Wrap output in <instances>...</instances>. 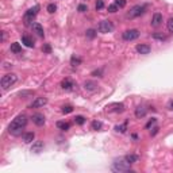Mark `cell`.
Instances as JSON below:
<instances>
[{
  "label": "cell",
  "mask_w": 173,
  "mask_h": 173,
  "mask_svg": "<svg viewBox=\"0 0 173 173\" xmlns=\"http://www.w3.org/2000/svg\"><path fill=\"white\" fill-rule=\"evenodd\" d=\"M26 124H27V118L24 115H18L8 126V133L12 135H21L22 130L26 127Z\"/></svg>",
  "instance_id": "obj_1"
},
{
  "label": "cell",
  "mask_w": 173,
  "mask_h": 173,
  "mask_svg": "<svg viewBox=\"0 0 173 173\" xmlns=\"http://www.w3.org/2000/svg\"><path fill=\"white\" fill-rule=\"evenodd\" d=\"M111 169L116 173L130 172V170H131V164H129L124 158H119V160H115V161L112 162Z\"/></svg>",
  "instance_id": "obj_2"
},
{
  "label": "cell",
  "mask_w": 173,
  "mask_h": 173,
  "mask_svg": "<svg viewBox=\"0 0 173 173\" xmlns=\"http://www.w3.org/2000/svg\"><path fill=\"white\" fill-rule=\"evenodd\" d=\"M16 80H18V77H16V74H15V73H7L6 76L1 77V81H0L1 88L8 89L10 87H12V85L16 82Z\"/></svg>",
  "instance_id": "obj_3"
},
{
  "label": "cell",
  "mask_w": 173,
  "mask_h": 173,
  "mask_svg": "<svg viewBox=\"0 0 173 173\" xmlns=\"http://www.w3.org/2000/svg\"><path fill=\"white\" fill-rule=\"evenodd\" d=\"M145 10H146L145 6H134L129 12H127V18H130V19L138 18V16H141V15L144 14Z\"/></svg>",
  "instance_id": "obj_4"
},
{
  "label": "cell",
  "mask_w": 173,
  "mask_h": 173,
  "mask_svg": "<svg viewBox=\"0 0 173 173\" xmlns=\"http://www.w3.org/2000/svg\"><path fill=\"white\" fill-rule=\"evenodd\" d=\"M114 30V24L111 21H102L99 23V31L103 34H107V32H111Z\"/></svg>",
  "instance_id": "obj_5"
},
{
  "label": "cell",
  "mask_w": 173,
  "mask_h": 173,
  "mask_svg": "<svg viewBox=\"0 0 173 173\" xmlns=\"http://www.w3.org/2000/svg\"><path fill=\"white\" fill-rule=\"evenodd\" d=\"M139 37V31L135 29H131V30H126L123 32V39L124 41H134Z\"/></svg>",
  "instance_id": "obj_6"
},
{
  "label": "cell",
  "mask_w": 173,
  "mask_h": 173,
  "mask_svg": "<svg viewBox=\"0 0 173 173\" xmlns=\"http://www.w3.org/2000/svg\"><path fill=\"white\" fill-rule=\"evenodd\" d=\"M38 11H39V6H34L32 8L27 10L26 14H24V21L29 22V21H31L32 18H35V15L38 14Z\"/></svg>",
  "instance_id": "obj_7"
},
{
  "label": "cell",
  "mask_w": 173,
  "mask_h": 173,
  "mask_svg": "<svg viewBox=\"0 0 173 173\" xmlns=\"http://www.w3.org/2000/svg\"><path fill=\"white\" fill-rule=\"evenodd\" d=\"M107 110L111 112H123L124 106H123V103H112V104H110L107 107Z\"/></svg>",
  "instance_id": "obj_8"
},
{
  "label": "cell",
  "mask_w": 173,
  "mask_h": 173,
  "mask_svg": "<svg viewBox=\"0 0 173 173\" xmlns=\"http://www.w3.org/2000/svg\"><path fill=\"white\" fill-rule=\"evenodd\" d=\"M47 103L46 97H35V100L31 103V108H39V107H43Z\"/></svg>",
  "instance_id": "obj_9"
},
{
  "label": "cell",
  "mask_w": 173,
  "mask_h": 173,
  "mask_svg": "<svg viewBox=\"0 0 173 173\" xmlns=\"http://www.w3.org/2000/svg\"><path fill=\"white\" fill-rule=\"evenodd\" d=\"M31 119H32V122H34L37 126H43V124H45V116L42 114H34Z\"/></svg>",
  "instance_id": "obj_10"
},
{
  "label": "cell",
  "mask_w": 173,
  "mask_h": 173,
  "mask_svg": "<svg viewBox=\"0 0 173 173\" xmlns=\"http://www.w3.org/2000/svg\"><path fill=\"white\" fill-rule=\"evenodd\" d=\"M161 23H162V15H161V14H158V12L153 15L152 26H153V27H158Z\"/></svg>",
  "instance_id": "obj_11"
},
{
  "label": "cell",
  "mask_w": 173,
  "mask_h": 173,
  "mask_svg": "<svg viewBox=\"0 0 173 173\" xmlns=\"http://www.w3.org/2000/svg\"><path fill=\"white\" fill-rule=\"evenodd\" d=\"M137 52L139 54H149L150 53V46L146 43H141L137 46Z\"/></svg>",
  "instance_id": "obj_12"
},
{
  "label": "cell",
  "mask_w": 173,
  "mask_h": 173,
  "mask_svg": "<svg viewBox=\"0 0 173 173\" xmlns=\"http://www.w3.org/2000/svg\"><path fill=\"white\" fill-rule=\"evenodd\" d=\"M32 31L37 32V35H38V37H43L45 35L43 27H42L39 23H32Z\"/></svg>",
  "instance_id": "obj_13"
},
{
  "label": "cell",
  "mask_w": 173,
  "mask_h": 173,
  "mask_svg": "<svg viewBox=\"0 0 173 173\" xmlns=\"http://www.w3.org/2000/svg\"><path fill=\"white\" fill-rule=\"evenodd\" d=\"M42 149H43V142H42V141H35L34 144H32V146H31V152L32 153H39Z\"/></svg>",
  "instance_id": "obj_14"
},
{
  "label": "cell",
  "mask_w": 173,
  "mask_h": 173,
  "mask_svg": "<svg viewBox=\"0 0 173 173\" xmlns=\"http://www.w3.org/2000/svg\"><path fill=\"white\" fill-rule=\"evenodd\" d=\"M61 87H62V89H65V91H71V89L73 88V82H72L69 79H65V80H62Z\"/></svg>",
  "instance_id": "obj_15"
},
{
  "label": "cell",
  "mask_w": 173,
  "mask_h": 173,
  "mask_svg": "<svg viewBox=\"0 0 173 173\" xmlns=\"http://www.w3.org/2000/svg\"><path fill=\"white\" fill-rule=\"evenodd\" d=\"M84 88L87 89V91H96L97 84L95 81H85L84 82Z\"/></svg>",
  "instance_id": "obj_16"
},
{
  "label": "cell",
  "mask_w": 173,
  "mask_h": 173,
  "mask_svg": "<svg viewBox=\"0 0 173 173\" xmlns=\"http://www.w3.org/2000/svg\"><path fill=\"white\" fill-rule=\"evenodd\" d=\"M146 108L145 107H137L135 108V116L138 118V119H141V118H144L145 115H146Z\"/></svg>",
  "instance_id": "obj_17"
},
{
  "label": "cell",
  "mask_w": 173,
  "mask_h": 173,
  "mask_svg": "<svg viewBox=\"0 0 173 173\" xmlns=\"http://www.w3.org/2000/svg\"><path fill=\"white\" fill-rule=\"evenodd\" d=\"M22 43H24V46H27V47H34V41L27 35L22 37Z\"/></svg>",
  "instance_id": "obj_18"
},
{
  "label": "cell",
  "mask_w": 173,
  "mask_h": 173,
  "mask_svg": "<svg viewBox=\"0 0 173 173\" xmlns=\"http://www.w3.org/2000/svg\"><path fill=\"white\" fill-rule=\"evenodd\" d=\"M34 138H35V134H34V133H26V134L23 135V141L26 142V144H30V142L34 141Z\"/></svg>",
  "instance_id": "obj_19"
},
{
  "label": "cell",
  "mask_w": 173,
  "mask_h": 173,
  "mask_svg": "<svg viewBox=\"0 0 173 173\" xmlns=\"http://www.w3.org/2000/svg\"><path fill=\"white\" fill-rule=\"evenodd\" d=\"M57 127L60 130H64V131H68V130L71 129V124L68 123V122H57Z\"/></svg>",
  "instance_id": "obj_20"
},
{
  "label": "cell",
  "mask_w": 173,
  "mask_h": 173,
  "mask_svg": "<svg viewBox=\"0 0 173 173\" xmlns=\"http://www.w3.org/2000/svg\"><path fill=\"white\" fill-rule=\"evenodd\" d=\"M11 52L12 53H21L22 46L18 43V42H14V43H11Z\"/></svg>",
  "instance_id": "obj_21"
},
{
  "label": "cell",
  "mask_w": 173,
  "mask_h": 173,
  "mask_svg": "<svg viewBox=\"0 0 173 173\" xmlns=\"http://www.w3.org/2000/svg\"><path fill=\"white\" fill-rule=\"evenodd\" d=\"M124 160H126L129 164H134V162H137L138 161V155H135V154H129V155H126L124 157Z\"/></svg>",
  "instance_id": "obj_22"
},
{
  "label": "cell",
  "mask_w": 173,
  "mask_h": 173,
  "mask_svg": "<svg viewBox=\"0 0 173 173\" xmlns=\"http://www.w3.org/2000/svg\"><path fill=\"white\" fill-rule=\"evenodd\" d=\"M71 65H72V66H79V65H81V58H80V57L73 56L71 58Z\"/></svg>",
  "instance_id": "obj_23"
},
{
  "label": "cell",
  "mask_w": 173,
  "mask_h": 173,
  "mask_svg": "<svg viewBox=\"0 0 173 173\" xmlns=\"http://www.w3.org/2000/svg\"><path fill=\"white\" fill-rule=\"evenodd\" d=\"M85 37H87V38H89V39L95 38V37H96V31H95L93 29L87 30V32H85Z\"/></svg>",
  "instance_id": "obj_24"
},
{
  "label": "cell",
  "mask_w": 173,
  "mask_h": 173,
  "mask_svg": "<svg viewBox=\"0 0 173 173\" xmlns=\"http://www.w3.org/2000/svg\"><path fill=\"white\" fill-rule=\"evenodd\" d=\"M74 122H76V124H84L85 123V118L84 116H81V115H77L76 118H74Z\"/></svg>",
  "instance_id": "obj_25"
},
{
  "label": "cell",
  "mask_w": 173,
  "mask_h": 173,
  "mask_svg": "<svg viewBox=\"0 0 173 173\" xmlns=\"http://www.w3.org/2000/svg\"><path fill=\"white\" fill-rule=\"evenodd\" d=\"M126 129H127V122H126V123H123V124H120V126L115 127V130H116V131H120V133H124V131H126Z\"/></svg>",
  "instance_id": "obj_26"
},
{
  "label": "cell",
  "mask_w": 173,
  "mask_h": 173,
  "mask_svg": "<svg viewBox=\"0 0 173 173\" xmlns=\"http://www.w3.org/2000/svg\"><path fill=\"white\" fill-rule=\"evenodd\" d=\"M56 10H57V6L54 3H52V4H49V6H47V12H50V14H54V12H56Z\"/></svg>",
  "instance_id": "obj_27"
},
{
  "label": "cell",
  "mask_w": 173,
  "mask_h": 173,
  "mask_svg": "<svg viewBox=\"0 0 173 173\" xmlns=\"http://www.w3.org/2000/svg\"><path fill=\"white\" fill-rule=\"evenodd\" d=\"M72 111H73V107L72 106H64L62 107V112H64V114H71Z\"/></svg>",
  "instance_id": "obj_28"
},
{
  "label": "cell",
  "mask_w": 173,
  "mask_h": 173,
  "mask_svg": "<svg viewBox=\"0 0 173 173\" xmlns=\"http://www.w3.org/2000/svg\"><path fill=\"white\" fill-rule=\"evenodd\" d=\"M166 27H168V30H169V32L173 34V18H170L169 21L166 22Z\"/></svg>",
  "instance_id": "obj_29"
},
{
  "label": "cell",
  "mask_w": 173,
  "mask_h": 173,
  "mask_svg": "<svg viewBox=\"0 0 173 173\" xmlns=\"http://www.w3.org/2000/svg\"><path fill=\"white\" fill-rule=\"evenodd\" d=\"M92 129H93V130L102 129V123H100L99 120H95V122H92Z\"/></svg>",
  "instance_id": "obj_30"
},
{
  "label": "cell",
  "mask_w": 173,
  "mask_h": 173,
  "mask_svg": "<svg viewBox=\"0 0 173 173\" xmlns=\"http://www.w3.org/2000/svg\"><path fill=\"white\" fill-rule=\"evenodd\" d=\"M115 4H116L119 8H123L126 6V0H115Z\"/></svg>",
  "instance_id": "obj_31"
},
{
  "label": "cell",
  "mask_w": 173,
  "mask_h": 173,
  "mask_svg": "<svg viewBox=\"0 0 173 173\" xmlns=\"http://www.w3.org/2000/svg\"><path fill=\"white\" fill-rule=\"evenodd\" d=\"M116 11H118L116 4H111V6H108V12H112V14H114V12H116Z\"/></svg>",
  "instance_id": "obj_32"
},
{
  "label": "cell",
  "mask_w": 173,
  "mask_h": 173,
  "mask_svg": "<svg viewBox=\"0 0 173 173\" xmlns=\"http://www.w3.org/2000/svg\"><path fill=\"white\" fill-rule=\"evenodd\" d=\"M77 10H79L80 12H85V11H88V7L85 6V4H80V6L77 7Z\"/></svg>",
  "instance_id": "obj_33"
},
{
  "label": "cell",
  "mask_w": 173,
  "mask_h": 173,
  "mask_svg": "<svg viewBox=\"0 0 173 173\" xmlns=\"http://www.w3.org/2000/svg\"><path fill=\"white\" fill-rule=\"evenodd\" d=\"M102 74H103V71H102V69L92 72V76H99V77H102Z\"/></svg>",
  "instance_id": "obj_34"
},
{
  "label": "cell",
  "mask_w": 173,
  "mask_h": 173,
  "mask_svg": "<svg viewBox=\"0 0 173 173\" xmlns=\"http://www.w3.org/2000/svg\"><path fill=\"white\" fill-rule=\"evenodd\" d=\"M155 122H157V120H155V119H154V118H153V119H152V120H150L149 123H147V124H146V129H150V127H152V126H154V124H155Z\"/></svg>",
  "instance_id": "obj_35"
},
{
  "label": "cell",
  "mask_w": 173,
  "mask_h": 173,
  "mask_svg": "<svg viewBox=\"0 0 173 173\" xmlns=\"http://www.w3.org/2000/svg\"><path fill=\"white\" fill-rule=\"evenodd\" d=\"M103 7H104V3H103L102 0H99V1L96 3V10H102Z\"/></svg>",
  "instance_id": "obj_36"
},
{
  "label": "cell",
  "mask_w": 173,
  "mask_h": 173,
  "mask_svg": "<svg viewBox=\"0 0 173 173\" xmlns=\"http://www.w3.org/2000/svg\"><path fill=\"white\" fill-rule=\"evenodd\" d=\"M42 50H43V52H46V53H50V52H52V49H50L49 45H45V46L42 47Z\"/></svg>",
  "instance_id": "obj_37"
},
{
  "label": "cell",
  "mask_w": 173,
  "mask_h": 173,
  "mask_svg": "<svg viewBox=\"0 0 173 173\" xmlns=\"http://www.w3.org/2000/svg\"><path fill=\"white\" fill-rule=\"evenodd\" d=\"M153 37H154L155 39H161V41H164V39H165V37H164V35H161V34H154Z\"/></svg>",
  "instance_id": "obj_38"
},
{
  "label": "cell",
  "mask_w": 173,
  "mask_h": 173,
  "mask_svg": "<svg viewBox=\"0 0 173 173\" xmlns=\"http://www.w3.org/2000/svg\"><path fill=\"white\" fill-rule=\"evenodd\" d=\"M4 41H6V32H1V42H4Z\"/></svg>",
  "instance_id": "obj_39"
},
{
  "label": "cell",
  "mask_w": 173,
  "mask_h": 173,
  "mask_svg": "<svg viewBox=\"0 0 173 173\" xmlns=\"http://www.w3.org/2000/svg\"><path fill=\"white\" fill-rule=\"evenodd\" d=\"M157 131H158V127H154V129H153L152 135H155V134H157Z\"/></svg>",
  "instance_id": "obj_40"
},
{
  "label": "cell",
  "mask_w": 173,
  "mask_h": 173,
  "mask_svg": "<svg viewBox=\"0 0 173 173\" xmlns=\"http://www.w3.org/2000/svg\"><path fill=\"white\" fill-rule=\"evenodd\" d=\"M169 108L173 111V100H170V103H169Z\"/></svg>",
  "instance_id": "obj_41"
}]
</instances>
